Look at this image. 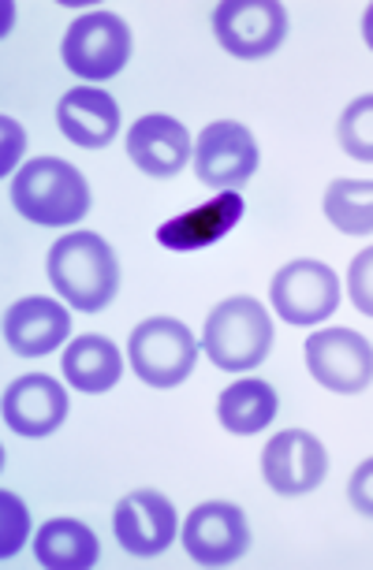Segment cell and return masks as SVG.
I'll return each instance as SVG.
<instances>
[{
  "label": "cell",
  "mask_w": 373,
  "mask_h": 570,
  "mask_svg": "<svg viewBox=\"0 0 373 570\" xmlns=\"http://www.w3.org/2000/svg\"><path fill=\"white\" fill-rule=\"evenodd\" d=\"M49 284L79 314H101L120 287L112 246L94 232H71L49 250Z\"/></svg>",
  "instance_id": "6da1fadb"
},
{
  "label": "cell",
  "mask_w": 373,
  "mask_h": 570,
  "mask_svg": "<svg viewBox=\"0 0 373 570\" xmlns=\"http://www.w3.org/2000/svg\"><path fill=\"white\" fill-rule=\"evenodd\" d=\"M12 206L41 228H71L90 213V187L82 171L60 157H38L16 171Z\"/></svg>",
  "instance_id": "7a4b0ae2"
},
{
  "label": "cell",
  "mask_w": 373,
  "mask_h": 570,
  "mask_svg": "<svg viewBox=\"0 0 373 570\" xmlns=\"http://www.w3.org/2000/svg\"><path fill=\"white\" fill-rule=\"evenodd\" d=\"M202 347H206L209 362L217 365V370L247 373L269 358L273 321L258 298H251V295L224 298V303L213 306V314L206 317Z\"/></svg>",
  "instance_id": "3957f363"
},
{
  "label": "cell",
  "mask_w": 373,
  "mask_h": 570,
  "mask_svg": "<svg viewBox=\"0 0 373 570\" xmlns=\"http://www.w3.org/2000/svg\"><path fill=\"white\" fill-rule=\"evenodd\" d=\"M195 332L176 317H146L143 325L131 328L127 340V358L138 381H146L149 389H176L195 373L198 362Z\"/></svg>",
  "instance_id": "277c9868"
},
{
  "label": "cell",
  "mask_w": 373,
  "mask_h": 570,
  "mask_svg": "<svg viewBox=\"0 0 373 570\" xmlns=\"http://www.w3.org/2000/svg\"><path fill=\"white\" fill-rule=\"evenodd\" d=\"M127 57H131V30L112 12L79 16L63 35V63L75 79L105 82L124 71Z\"/></svg>",
  "instance_id": "5b68a950"
},
{
  "label": "cell",
  "mask_w": 373,
  "mask_h": 570,
  "mask_svg": "<svg viewBox=\"0 0 373 570\" xmlns=\"http://www.w3.org/2000/svg\"><path fill=\"white\" fill-rule=\"evenodd\" d=\"M217 41L239 60H262L284 46L287 12L276 0H224L213 8Z\"/></svg>",
  "instance_id": "8992f818"
},
{
  "label": "cell",
  "mask_w": 373,
  "mask_h": 570,
  "mask_svg": "<svg viewBox=\"0 0 373 570\" xmlns=\"http://www.w3.org/2000/svg\"><path fill=\"white\" fill-rule=\"evenodd\" d=\"M273 309L287 325H317L340 306V276L325 262L298 257L273 276Z\"/></svg>",
  "instance_id": "52a82bcc"
},
{
  "label": "cell",
  "mask_w": 373,
  "mask_h": 570,
  "mask_svg": "<svg viewBox=\"0 0 373 570\" xmlns=\"http://www.w3.org/2000/svg\"><path fill=\"white\" fill-rule=\"evenodd\" d=\"M306 370L328 392L359 395L373 384V347L351 328H322L306 340Z\"/></svg>",
  "instance_id": "ba28073f"
},
{
  "label": "cell",
  "mask_w": 373,
  "mask_h": 570,
  "mask_svg": "<svg viewBox=\"0 0 373 570\" xmlns=\"http://www.w3.org/2000/svg\"><path fill=\"white\" fill-rule=\"evenodd\" d=\"M258 171V142L243 124L217 120L195 142V176L209 190H236Z\"/></svg>",
  "instance_id": "9c48e42d"
},
{
  "label": "cell",
  "mask_w": 373,
  "mask_h": 570,
  "mask_svg": "<svg viewBox=\"0 0 373 570\" xmlns=\"http://www.w3.org/2000/svg\"><path fill=\"white\" fill-rule=\"evenodd\" d=\"M262 473L265 485L281 497H306L325 481L328 455L322 440L306 429H284L276 433L262 451Z\"/></svg>",
  "instance_id": "30bf717a"
},
{
  "label": "cell",
  "mask_w": 373,
  "mask_h": 570,
  "mask_svg": "<svg viewBox=\"0 0 373 570\" xmlns=\"http://www.w3.org/2000/svg\"><path fill=\"white\" fill-rule=\"evenodd\" d=\"M184 548L202 567H228L251 548L247 514L236 503H198L184 522Z\"/></svg>",
  "instance_id": "8fae6325"
},
{
  "label": "cell",
  "mask_w": 373,
  "mask_h": 570,
  "mask_svg": "<svg viewBox=\"0 0 373 570\" xmlns=\"http://www.w3.org/2000/svg\"><path fill=\"white\" fill-rule=\"evenodd\" d=\"M176 508L168 503L161 492L138 489L131 497H124L112 511V530L124 552L131 556H161L168 544L176 541Z\"/></svg>",
  "instance_id": "7c38bea8"
},
{
  "label": "cell",
  "mask_w": 373,
  "mask_h": 570,
  "mask_svg": "<svg viewBox=\"0 0 373 570\" xmlns=\"http://www.w3.org/2000/svg\"><path fill=\"white\" fill-rule=\"evenodd\" d=\"M68 417V392L46 373H27L4 392V422L16 436H52Z\"/></svg>",
  "instance_id": "4fadbf2b"
},
{
  "label": "cell",
  "mask_w": 373,
  "mask_h": 570,
  "mask_svg": "<svg viewBox=\"0 0 373 570\" xmlns=\"http://www.w3.org/2000/svg\"><path fill=\"white\" fill-rule=\"evenodd\" d=\"M127 157L135 168H143L154 179L179 176L190 157H195V142H190L187 127L173 120V116H143L131 131H127Z\"/></svg>",
  "instance_id": "5bb4252c"
},
{
  "label": "cell",
  "mask_w": 373,
  "mask_h": 570,
  "mask_svg": "<svg viewBox=\"0 0 373 570\" xmlns=\"http://www.w3.org/2000/svg\"><path fill=\"white\" fill-rule=\"evenodd\" d=\"M243 209H247V202H243L236 190H220L217 198L187 209L184 217L161 224V228H157V243H161L165 250H176V254L206 250V246L220 243L224 235L236 228V224L243 220Z\"/></svg>",
  "instance_id": "9a60e30c"
},
{
  "label": "cell",
  "mask_w": 373,
  "mask_h": 570,
  "mask_svg": "<svg viewBox=\"0 0 373 570\" xmlns=\"http://www.w3.org/2000/svg\"><path fill=\"white\" fill-rule=\"evenodd\" d=\"M68 336H71V317L52 298L41 295L19 298L4 314V340L23 358H41V354L57 351Z\"/></svg>",
  "instance_id": "2e32d148"
},
{
  "label": "cell",
  "mask_w": 373,
  "mask_h": 570,
  "mask_svg": "<svg viewBox=\"0 0 373 570\" xmlns=\"http://www.w3.org/2000/svg\"><path fill=\"white\" fill-rule=\"evenodd\" d=\"M57 124L68 142L101 149L120 131V109L101 86H75L57 105Z\"/></svg>",
  "instance_id": "e0dca14e"
},
{
  "label": "cell",
  "mask_w": 373,
  "mask_h": 570,
  "mask_svg": "<svg viewBox=\"0 0 373 570\" xmlns=\"http://www.w3.org/2000/svg\"><path fill=\"white\" fill-rule=\"evenodd\" d=\"M63 376H68V384L75 392L98 395V392H109L124 376V358L112 340L79 336L63 351Z\"/></svg>",
  "instance_id": "ac0fdd59"
},
{
  "label": "cell",
  "mask_w": 373,
  "mask_h": 570,
  "mask_svg": "<svg viewBox=\"0 0 373 570\" xmlns=\"http://www.w3.org/2000/svg\"><path fill=\"white\" fill-rule=\"evenodd\" d=\"M276 392L273 384L258 381V376H243V381L228 384L217 400V417L228 433L236 436H254L276 417Z\"/></svg>",
  "instance_id": "d6986e66"
},
{
  "label": "cell",
  "mask_w": 373,
  "mask_h": 570,
  "mask_svg": "<svg viewBox=\"0 0 373 570\" xmlns=\"http://www.w3.org/2000/svg\"><path fill=\"white\" fill-rule=\"evenodd\" d=\"M35 556L52 570H87L98 563V537L79 519H52L38 530Z\"/></svg>",
  "instance_id": "ffe728a7"
},
{
  "label": "cell",
  "mask_w": 373,
  "mask_h": 570,
  "mask_svg": "<svg viewBox=\"0 0 373 570\" xmlns=\"http://www.w3.org/2000/svg\"><path fill=\"white\" fill-rule=\"evenodd\" d=\"M325 217L344 235L373 232V179H333L325 190Z\"/></svg>",
  "instance_id": "44dd1931"
},
{
  "label": "cell",
  "mask_w": 373,
  "mask_h": 570,
  "mask_svg": "<svg viewBox=\"0 0 373 570\" xmlns=\"http://www.w3.org/2000/svg\"><path fill=\"white\" fill-rule=\"evenodd\" d=\"M336 135H340V146H344L347 157L373 165V94L347 105L344 116H340Z\"/></svg>",
  "instance_id": "7402d4cb"
},
{
  "label": "cell",
  "mask_w": 373,
  "mask_h": 570,
  "mask_svg": "<svg viewBox=\"0 0 373 570\" xmlns=\"http://www.w3.org/2000/svg\"><path fill=\"white\" fill-rule=\"evenodd\" d=\"M347 295L355 303L359 314L373 317V246L355 254V262L347 268Z\"/></svg>",
  "instance_id": "603a6c76"
},
{
  "label": "cell",
  "mask_w": 373,
  "mask_h": 570,
  "mask_svg": "<svg viewBox=\"0 0 373 570\" xmlns=\"http://www.w3.org/2000/svg\"><path fill=\"white\" fill-rule=\"evenodd\" d=\"M0 511H4V537H0V556H12L23 548L27 541V508L19 503V497H12V492H0Z\"/></svg>",
  "instance_id": "cb8c5ba5"
},
{
  "label": "cell",
  "mask_w": 373,
  "mask_h": 570,
  "mask_svg": "<svg viewBox=\"0 0 373 570\" xmlns=\"http://www.w3.org/2000/svg\"><path fill=\"white\" fill-rule=\"evenodd\" d=\"M347 500H351V508H355L359 514H366V519H373V459L359 462L355 473H351V481H347Z\"/></svg>",
  "instance_id": "d4e9b609"
},
{
  "label": "cell",
  "mask_w": 373,
  "mask_h": 570,
  "mask_svg": "<svg viewBox=\"0 0 373 570\" xmlns=\"http://www.w3.org/2000/svg\"><path fill=\"white\" fill-rule=\"evenodd\" d=\"M362 38H366V46L373 49V4L366 8V16H362Z\"/></svg>",
  "instance_id": "484cf974"
}]
</instances>
